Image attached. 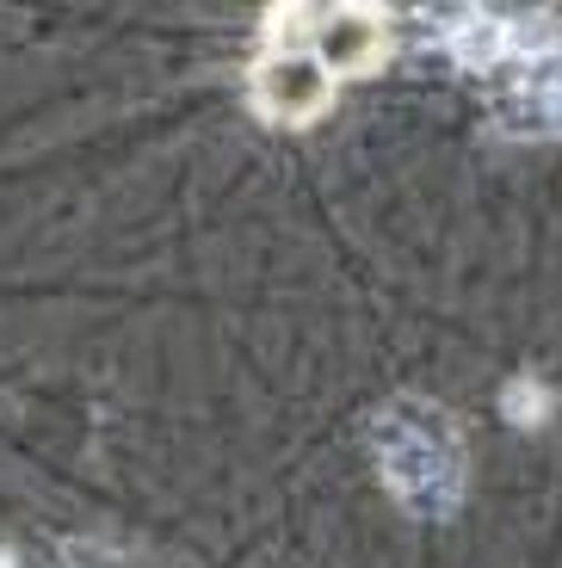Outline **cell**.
Returning a JSON list of instances; mask_svg holds the SVG:
<instances>
[{
  "mask_svg": "<svg viewBox=\"0 0 562 568\" xmlns=\"http://www.w3.org/2000/svg\"><path fill=\"white\" fill-rule=\"evenodd\" d=\"M0 568H19V556H7V550H0Z\"/></svg>",
  "mask_w": 562,
  "mask_h": 568,
  "instance_id": "cell-3",
  "label": "cell"
},
{
  "mask_svg": "<svg viewBox=\"0 0 562 568\" xmlns=\"http://www.w3.org/2000/svg\"><path fill=\"white\" fill-rule=\"evenodd\" d=\"M383 50H390V19L378 13V7H328L322 13V31H315V57H322V69L334 74H365L383 62Z\"/></svg>",
  "mask_w": 562,
  "mask_h": 568,
  "instance_id": "cell-2",
  "label": "cell"
},
{
  "mask_svg": "<svg viewBox=\"0 0 562 568\" xmlns=\"http://www.w3.org/2000/svg\"><path fill=\"white\" fill-rule=\"evenodd\" d=\"M328 100H334V74L315 50H272L253 69V105L279 124H310L328 112Z\"/></svg>",
  "mask_w": 562,
  "mask_h": 568,
  "instance_id": "cell-1",
  "label": "cell"
}]
</instances>
